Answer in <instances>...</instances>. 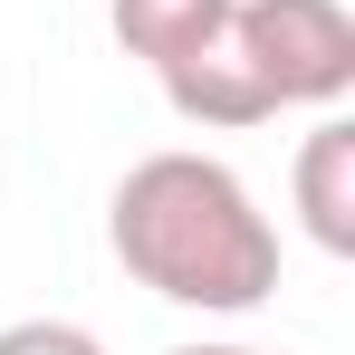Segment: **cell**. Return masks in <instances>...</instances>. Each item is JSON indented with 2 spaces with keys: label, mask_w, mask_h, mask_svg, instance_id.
<instances>
[{
  "label": "cell",
  "mask_w": 355,
  "mask_h": 355,
  "mask_svg": "<svg viewBox=\"0 0 355 355\" xmlns=\"http://www.w3.org/2000/svg\"><path fill=\"white\" fill-rule=\"evenodd\" d=\"M106 240L125 279L202 317H240L279 288V231L250 202V182L211 154H144L106 202Z\"/></svg>",
  "instance_id": "1"
},
{
  "label": "cell",
  "mask_w": 355,
  "mask_h": 355,
  "mask_svg": "<svg viewBox=\"0 0 355 355\" xmlns=\"http://www.w3.org/2000/svg\"><path fill=\"white\" fill-rule=\"evenodd\" d=\"M297 211L327 259H355V125L346 116H327L297 144Z\"/></svg>",
  "instance_id": "4"
},
{
  "label": "cell",
  "mask_w": 355,
  "mask_h": 355,
  "mask_svg": "<svg viewBox=\"0 0 355 355\" xmlns=\"http://www.w3.org/2000/svg\"><path fill=\"white\" fill-rule=\"evenodd\" d=\"M0 355H106V346L67 317H19V327H0Z\"/></svg>",
  "instance_id": "6"
},
{
  "label": "cell",
  "mask_w": 355,
  "mask_h": 355,
  "mask_svg": "<svg viewBox=\"0 0 355 355\" xmlns=\"http://www.w3.org/2000/svg\"><path fill=\"white\" fill-rule=\"evenodd\" d=\"M164 96H173L182 125H211V135H240V125H269V116H279L269 87H259V67H250V49L231 39V19H221L192 58L164 67Z\"/></svg>",
  "instance_id": "3"
},
{
  "label": "cell",
  "mask_w": 355,
  "mask_h": 355,
  "mask_svg": "<svg viewBox=\"0 0 355 355\" xmlns=\"http://www.w3.org/2000/svg\"><path fill=\"white\" fill-rule=\"evenodd\" d=\"M221 19H231V0H106L116 49H125V58H144L154 77H164L173 58H192Z\"/></svg>",
  "instance_id": "5"
},
{
  "label": "cell",
  "mask_w": 355,
  "mask_h": 355,
  "mask_svg": "<svg viewBox=\"0 0 355 355\" xmlns=\"http://www.w3.org/2000/svg\"><path fill=\"white\" fill-rule=\"evenodd\" d=\"M173 355H269V346H173Z\"/></svg>",
  "instance_id": "7"
},
{
  "label": "cell",
  "mask_w": 355,
  "mask_h": 355,
  "mask_svg": "<svg viewBox=\"0 0 355 355\" xmlns=\"http://www.w3.org/2000/svg\"><path fill=\"white\" fill-rule=\"evenodd\" d=\"M231 39L250 49L269 106H336L355 87V10L346 0H231Z\"/></svg>",
  "instance_id": "2"
}]
</instances>
